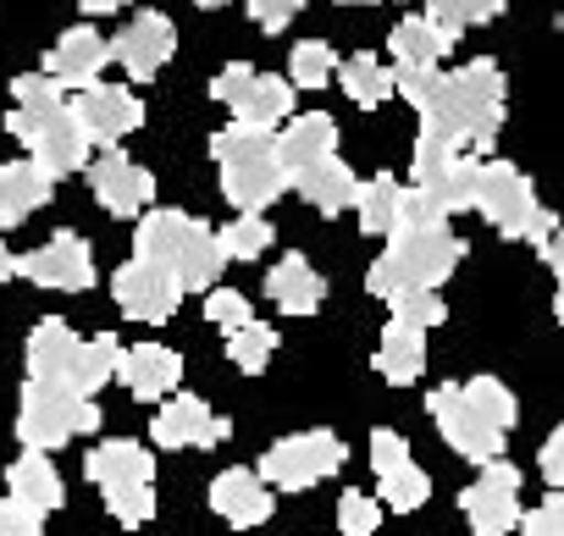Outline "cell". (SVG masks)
Instances as JSON below:
<instances>
[{
    "mask_svg": "<svg viewBox=\"0 0 564 536\" xmlns=\"http://www.w3.org/2000/svg\"><path fill=\"white\" fill-rule=\"evenodd\" d=\"M503 100H509V84H503V67L498 62H470L459 73H443L432 100L421 106V128H437L443 139H454L459 150H476L487 155L498 128H503Z\"/></svg>",
    "mask_w": 564,
    "mask_h": 536,
    "instance_id": "1",
    "label": "cell"
},
{
    "mask_svg": "<svg viewBox=\"0 0 564 536\" xmlns=\"http://www.w3.org/2000/svg\"><path fill=\"white\" fill-rule=\"evenodd\" d=\"M465 260V238L448 221H399L388 232V249L371 260L366 288L377 299L399 294V288H443Z\"/></svg>",
    "mask_w": 564,
    "mask_h": 536,
    "instance_id": "2",
    "label": "cell"
},
{
    "mask_svg": "<svg viewBox=\"0 0 564 536\" xmlns=\"http://www.w3.org/2000/svg\"><path fill=\"white\" fill-rule=\"evenodd\" d=\"M133 254L155 260L161 272H172L183 288H210L221 277V265H227L221 238L188 210H139Z\"/></svg>",
    "mask_w": 564,
    "mask_h": 536,
    "instance_id": "3",
    "label": "cell"
},
{
    "mask_svg": "<svg viewBox=\"0 0 564 536\" xmlns=\"http://www.w3.org/2000/svg\"><path fill=\"white\" fill-rule=\"evenodd\" d=\"M210 155H216V172H221V194L232 210H265L282 199L289 188V172L276 161V133L271 128H254V122H227L216 139H210Z\"/></svg>",
    "mask_w": 564,
    "mask_h": 536,
    "instance_id": "4",
    "label": "cell"
},
{
    "mask_svg": "<svg viewBox=\"0 0 564 536\" xmlns=\"http://www.w3.org/2000/svg\"><path fill=\"white\" fill-rule=\"evenodd\" d=\"M84 470H89V481L100 486L106 508H111L128 530H139V525L155 519V459H150V448H139V442H128V437H111V442H100V448L89 453Z\"/></svg>",
    "mask_w": 564,
    "mask_h": 536,
    "instance_id": "5",
    "label": "cell"
},
{
    "mask_svg": "<svg viewBox=\"0 0 564 536\" xmlns=\"http://www.w3.org/2000/svg\"><path fill=\"white\" fill-rule=\"evenodd\" d=\"M7 133H12L51 177L84 172V166H89V150H95V139L84 133V122H78V111H73L67 100H45V106H18V111H7Z\"/></svg>",
    "mask_w": 564,
    "mask_h": 536,
    "instance_id": "6",
    "label": "cell"
},
{
    "mask_svg": "<svg viewBox=\"0 0 564 536\" xmlns=\"http://www.w3.org/2000/svg\"><path fill=\"white\" fill-rule=\"evenodd\" d=\"M95 426H100L95 398L73 393L56 376H29L23 382V398H18V437H23V448L56 453L62 442H73L78 431H95Z\"/></svg>",
    "mask_w": 564,
    "mask_h": 536,
    "instance_id": "7",
    "label": "cell"
},
{
    "mask_svg": "<svg viewBox=\"0 0 564 536\" xmlns=\"http://www.w3.org/2000/svg\"><path fill=\"white\" fill-rule=\"evenodd\" d=\"M349 459V448L333 437V431H294V437H282L260 453V475L276 486V492H311L322 486L327 475H338Z\"/></svg>",
    "mask_w": 564,
    "mask_h": 536,
    "instance_id": "8",
    "label": "cell"
},
{
    "mask_svg": "<svg viewBox=\"0 0 564 536\" xmlns=\"http://www.w3.org/2000/svg\"><path fill=\"white\" fill-rule=\"evenodd\" d=\"M415 183L448 210V216H459V210H476V155H465L454 139H443L437 128H421V139H415Z\"/></svg>",
    "mask_w": 564,
    "mask_h": 536,
    "instance_id": "9",
    "label": "cell"
},
{
    "mask_svg": "<svg viewBox=\"0 0 564 536\" xmlns=\"http://www.w3.org/2000/svg\"><path fill=\"white\" fill-rule=\"evenodd\" d=\"M210 100H221L238 122H254V128H282L294 117V84L271 78V73H254L249 62L221 67L210 78Z\"/></svg>",
    "mask_w": 564,
    "mask_h": 536,
    "instance_id": "10",
    "label": "cell"
},
{
    "mask_svg": "<svg viewBox=\"0 0 564 536\" xmlns=\"http://www.w3.org/2000/svg\"><path fill=\"white\" fill-rule=\"evenodd\" d=\"M426 415L437 420V431H443V442L459 453V459H470V464H487V459H498L503 453V426H492L470 398H465V387H432V398H426Z\"/></svg>",
    "mask_w": 564,
    "mask_h": 536,
    "instance_id": "11",
    "label": "cell"
},
{
    "mask_svg": "<svg viewBox=\"0 0 564 536\" xmlns=\"http://www.w3.org/2000/svg\"><path fill=\"white\" fill-rule=\"evenodd\" d=\"M536 205H542V199H536V188H531V177H525L520 166H509V161H481V166H476V210H481L503 238H525Z\"/></svg>",
    "mask_w": 564,
    "mask_h": 536,
    "instance_id": "12",
    "label": "cell"
},
{
    "mask_svg": "<svg viewBox=\"0 0 564 536\" xmlns=\"http://www.w3.org/2000/svg\"><path fill=\"white\" fill-rule=\"evenodd\" d=\"M459 508H465V525L476 536H503L520 525V470L498 453L481 464V475L459 492Z\"/></svg>",
    "mask_w": 564,
    "mask_h": 536,
    "instance_id": "13",
    "label": "cell"
},
{
    "mask_svg": "<svg viewBox=\"0 0 564 536\" xmlns=\"http://www.w3.org/2000/svg\"><path fill=\"white\" fill-rule=\"evenodd\" d=\"M111 294H117L122 316H128V321H144V327L172 321L177 305H183V283H177L172 272H161L155 260H144V254H133L122 272L111 277Z\"/></svg>",
    "mask_w": 564,
    "mask_h": 536,
    "instance_id": "14",
    "label": "cell"
},
{
    "mask_svg": "<svg viewBox=\"0 0 564 536\" xmlns=\"http://www.w3.org/2000/svg\"><path fill=\"white\" fill-rule=\"evenodd\" d=\"M18 277H29L34 288H51V294H84V288H95V254L78 232H56L34 254H18Z\"/></svg>",
    "mask_w": 564,
    "mask_h": 536,
    "instance_id": "15",
    "label": "cell"
},
{
    "mask_svg": "<svg viewBox=\"0 0 564 536\" xmlns=\"http://www.w3.org/2000/svg\"><path fill=\"white\" fill-rule=\"evenodd\" d=\"M150 437H155V448H216V442L232 437V426H227L205 398L172 387L166 404H161L155 420H150Z\"/></svg>",
    "mask_w": 564,
    "mask_h": 536,
    "instance_id": "16",
    "label": "cell"
},
{
    "mask_svg": "<svg viewBox=\"0 0 564 536\" xmlns=\"http://www.w3.org/2000/svg\"><path fill=\"white\" fill-rule=\"evenodd\" d=\"M177 51V29L166 12H139L133 23H122V34L111 40V56L128 67L133 84H150Z\"/></svg>",
    "mask_w": 564,
    "mask_h": 536,
    "instance_id": "17",
    "label": "cell"
},
{
    "mask_svg": "<svg viewBox=\"0 0 564 536\" xmlns=\"http://www.w3.org/2000/svg\"><path fill=\"white\" fill-rule=\"evenodd\" d=\"M89 188H95L100 210L106 216H122V221L139 216V210H150V199H155V177L144 166H133L128 155H117L111 144H106V155L89 161Z\"/></svg>",
    "mask_w": 564,
    "mask_h": 536,
    "instance_id": "18",
    "label": "cell"
},
{
    "mask_svg": "<svg viewBox=\"0 0 564 536\" xmlns=\"http://www.w3.org/2000/svg\"><path fill=\"white\" fill-rule=\"evenodd\" d=\"M73 111H78V122H84V133L95 144H117V139H128V133L144 128V106L122 84H100V78L78 89Z\"/></svg>",
    "mask_w": 564,
    "mask_h": 536,
    "instance_id": "19",
    "label": "cell"
},
{
    "mask_svg": "<svg viewBox=\"0 0 564 536\" xmlns=\"http://www.w3.org/2000/svg\"><path fill=\"white\" fill-rule=\"evenodd\" d=\"M117 382L139 398V404H161L177 382H183V354L166 343H133L117 354Z\"/></svg>",
    "mask_w": 564,
    "mask_h": 536,
    "instance_id": "20",
    "label": "cell"
},
{
    "mask_svg": "<svg viewBox=\"0 0 564 536\" xmlns=\"http://www.w3.org/2000/svg\"><path fill=\"white\" fill-rule=\"evenodd\" d=\"M210 508L232 525V530H249V525H265L271 519V481L260 475V470H243V464H232V470H221L216 481H210Z\"/></svg>",
    "mask_w": 564,
    "mask_h": 536,
    "instance_id": "21",
    "label": "cell"
},
{
    "mask_svg": "<svg viewBox=\"0 0 564 536\" xmlns=\"http://www.w3.org/2000/svg\"><path fill=\"white\" fill-rule=\"evenodd\" d=\"M111 67V45L84 23V29H67L56 45H51V56H45V73L62 84V89H84V84H95L100 73Z\"/></svg>",
    "mask_w": 564,
    "mask_h": 536,
    "instance_id": "22",
    "label": "cell"
},
{
    "mask_svg": "<svg viewBox=\"0 0 564 536\" xmlns=\"http://www.w3.org/2000/svg\"><path fill=\"white\" fill-rule=\"evenodd\" d=\"M51 194H56V177H51L34 155L7 161V166H0V232H12V227L29 221L40 205H51Z\"/></svg>",
    "mask_w": 564,
    "mask_h": 536,
    "instance_id": "23",
    "label": "cell"
},
{
    "mask_svg": "<svg viewBox=\"0 0 564 536\" xmlns=\"http://www.w3.org/2000/svg\"><path fill=\"white\" fill-rule=\"evenodd\" d=\"M265 299L282 310V316H316L327 305V283L322 272L305 260V254H282L265 277Z\"/></svg>",
    "mask_w": 564,
    "mask_h": 536,
    "instance_id": "24",
    "label": "cell"
},
{
    "mask_svg": "<svg viewBox=\"0 0 564 536\" xmlns=\"http://www.w3.org/2000/svg\"><path fill=\"white\" fill-rule=\"evenodd\" d=\"M327 155H338V122H333V117L305 111V117L282 122V133H276V161H282V172H289V183H294V172H305V166H316V161H327Z\"/></svg>",
    "mask_w": 564,
    "mask_h": 536,
    "instance_id": "25",
    "label": "cell"
},
{
    "mask_svg": "<svg viewBox=\"0 0 564 536\" xmlns=\"http://www.w3.org/2000/svg\"><path fill=\"white\" fill-rule=\"evenodd\" d=\"M300 199H311L322 216H344L349 205H355V188H360V177L338 161V155H327V161H316V166H305V172H294V183H289Z\"/></svg>",
    "mask_w": 564,
    "mask_h": 536,
    "instance_id": "26",
    "label": "cell"
},
{
    "mask_svg": "<svg viewBox=\"0 0 564 536\" xmlns=\"http://www.w3.org/2000/svg\"><path fill=\"white\" fill-rule=\"evenodd\" d=\"M377 371H382L393 387L421 382V371H426V332H421V327H404V321H388L382 349H377Z\"/></svg>",
    "mask_w": 564,
    "mask_h": 536,
    "instance_id": "27",
    "label": "cell"
},
{
    "mask_svg": "<svg viewBox=\"0 0 564 536\" xmlns=\"http://www.w3.org/2000/svg\"><path fill=\"white\" fill-rule=\"evenodd\" d=\"M7 486H12L18 497L40 503L45 514H51V508H62V497H67V481H62V470L51 464V453H45V448H23V459H18V464H7Z\"/></svg>",
    "mask_w": 564,
    "mask_h": 536,
    "instance_id": "28",
    "label": "cell"
},
{
    "mask_svg": "<svg viewBox=\"0 0 564 536\" xmlns=\"http://www.w3.org/2000/svg\"><path fill=\"white\" fill-rule=\"evenodd\" d=\"M393 62H410V67H437L454 45H459V34H448L443 23H432V18H404L399 29H393Z\"/></svg>",
    "mask_w": 564,
    "mask_h": 536,
    "instance_id": "29",
    "label": "cell"
},
{
    "mask_svg": "<svg viewBox=\"0 0 564 536\" xmlns=\"http://www.w3.org/2000/svg\"><path fill=\"white\" fill-rule=\"evenodd\" d=\"M399 199H404V183L393 172H377L355 188V216H360V232L371 238H388L399 227Z\"/></svg>",
    "mask_w": 564,
    "mask_h": 536,
    "instance_id": "30",
    "label": "cell"
},
{
    "mask_svg": "<svg viewBox=\"0 0 564 536\" xmlns=\"http://www.w3.org/2000/svg\"><path fill=\"white\" fill-rule=\"evenodd\" d=\"M117 354H122V343H117V338H89V343H78V349H73V360H67L62 382H67L73 393L95 398L106 382H117Z\"/></svg>",
    "mask_w": 564,
    "mask_h": 536,
    "instance_id": "31",
    "label": "cell"
},
{
    "mask_svg": "<svg viewBox=\"0 0 564 536\" xmlns=\"http://www.w3.org/2000/svg\"><path fill=\"white\" fill-rule=\"evenodd\" d=\"M73 349H78L73 327H67L62 316H45V321L29 332V376H56V382H62Z\"/></svg>",
    "mask_w": 564,
    "mask_h": 536,
    "instance_id": "32",
    "label": "cell"
},
{
    "mask_svg": "<svg viewBox=\"0 0 564 536\" xmlns=\"http://www.w3.org/2000/svg\"><path fill=\"white\" fill-rule=\"evenodd\" d=\"M338 84H344V95H349L355 106H366V111L382 106V100H393V67H382L371 51L338 62Z\"/></svg>",
    "mask_w": 564,
    "mask_h": 536,
    "instance_id": "33",
    "label": "cell"
},
{
    "mask_svg": "<svg viewBox=\"0 0 564 536\" xmlns=\"http://www.w3.org/2000/svg\"><path fill=\"white\" fill-rule=\"evenodd\" d=\"M271 354H276V327H265V321H238L232 332H227V360L243 371V376H260L265 365H271Z\"/></svg>",
    "mask_w": 564,
    "mask_h": 536,
    "instance_id": "34",
    "label": "cell"
},
{
    "mask_svg": "<svg viewBox=\"0 0 564 536\" xmlns=\"http://www.w3.org/2000/svg\"><path fill=\"white\" fill-rule=\"evenodd\" d=\"M216 238H221V254H227V260H260V254L276 243L265 210H238V221H227Z\"/></svg>",
    "mask_w": 564,
    "mask_h": 536,
    "instance_id": "35",
    "label": "cell"
},
{
    "mask_svg": "<svg viewBox=\"0 0 564 536\" xmlns=\"http://www.w3.org/2000/svg\"><path fill=\"white\" fill-rule=\"evenodd\" d=\"M377 481H382V508H393V514H415V508L432 497V481H426V470H421L415 459L393 464V470L377 475Z\"/></svg>",
    "mask_w": 564,
    "mask_h": 536,
    "instance_id": "36",
    "label": "cell"
},
{
    "mask_svg": "<svg viewBox=\"0 0 564 536\" xmlns=\"http://www.w3.org/2000/svg\"><path fill=\"white\" fill-rule=\"evenodd\" d=\"M289 67H294L289 84H300V89H327V84L338 78V51H333L327 40H305V45H294Z\"/></svg>",
    "mask_w": 564,
    "mask_h": 536,
    "instance_id": "37",
    "label": "cell"
},
{
    "mask_svg": "<svg viewBox=\"0 0 564 536\" xmlns=\"http://www.w3.org/2000/svg\"><path fill=\"white\" fill-rule=\"evenodd\" d=\"M388 305H393V321L421 327V332L448 321V305L437 299V288H399V294H388Z\"/></svg>",
    "mask_w": 564,
    "mask_h": 536,
    "instance_id": "38",
    "label": "cell"
},
{
    "mask_svg": "<svg viewBox=\"0 0 564 536\" xmlns=\"http://www.w3.org/2000/svg\"><path fill=\"white\" fill-rule=\"evenodd\" d=\"M426 18L443 23L448 34H465V29H476V23L503 18V0H426Z\"/></svg>",
    "mask_w": 564,
    "mask_h": 536,
    "instance_id": "39",
    "label": "cell"
},
{
    "mask_svg": "<svg viewBox=\"0 0 564 536\" xmlns=\"http://www.w3.org/2000/svg\"><path fill=\"white\" fill-rule=\"evenodd\" d=\"M465 398L492 420V426H503V431H514V420H520V404H514V393L498 382V376H470L465 382Z\"/></svg>",
    "mask_w": 564,
    "mask_h": 536,
    "instance_id": "40",
    "label": "cell"
},
{
    "mask_svg": "<svg viewBox=\"0 0 564 536\" xmlns=\"http://www.w3.org/2000/svg\"><path fill=\"white\" fill-rule=\"evenodd\" d=\"M377 525H382V497H366V492L338 497V530L344 536H371Z\"/></svg>",
    "mask_w": 564,
    "mask_h": 536,
    "instance_id": "41",
    "label": "cell"
},
{
    "mask_svg": "<svg viewBox=\"0 0 564 536\" xmlns=\"http://www.w3.org/2000/svg\"><path fill=\"white\" fill-rule=\"evenodd\" d=\"M45 508L40 503H29V497H18V492H7L0 497V536H40L45 530Z\"/></svg>",
    "mask_w": 564,
    "mask_h": 536,
    "instance_id": "42",
    "label": "cell"
},
{
    "mask_svg": "<svg viewBox=\"0 0 564 536\" xmlns=\"http://www.w3.org/2000/svg\"><path fill=\"white\" fill-rule=\"evenodd\" d=\"M514 530H525V536H564V481L536 508H520V525Z\"/></svg>",
    "mask_w": 564,
    "mask_h": 536,
    "instance_id": "43",
    "label": "cell"
},
{
    "mask_svg": "<svg viewBox=\"0 0 564 536\" xmlns=\"http://www.w3.org/2000/svg\"><path fill=\"white\" fill-rule=\"evenodd\" d=\"M249 316H254V310H249V299H243V294L216 288V283L205 288V321H210L216 332H232V327H238V321H249Z\"/></svg>",
    "mask_w": 564,
    "mask_h": 536,
    "instance_id": "44",
    "label": "cell"
},
{
    "mask_svg": "<svg viewBox=\"0 0 564 536\" xmlns=\"http://www.w3.org/2000/svg\"><path fill=\"white\" fill-rule=\"evenodd\" d=\"M243 7H249V18H254L265 34H282V29L305 12V0H243Z\"/></svg>",
    "mask_w": 564,
    "mask_h": 536,
    "instance_id": "45",
    "label": "cell"
},
{
    "mask_svg": "<svg viewBox=\"0 0 564 536\" xmlns=\"http://www.w3.org/2000/svg\"><path fill=\"white\" fill-rule=\"evenodd\" d=\"M12 100L18 106H45V100H62V84L51 73H18L12 78Z\"/></svg>",
    "mask_w": 564,
    "mask_h": 536,
    "instance_id": "46",
    "label": "cell"
},
{
    "mask_svg": "<svg viewBox=\"0 0 564 536\" xmlns=\"http://www.w3.org/2000/svg\"><path fill=\"white\" fill-rule=\"evenodd\" d=\"M410 459V442L393 431V426H382V431H371V470L377 475H388L393 464H404Z\"/></svg>",
    "mask_w": 564,
    "mask_h": 536,
    "instance_id": "47",
    "label": "cell"
},
{
    "mask_svg": "<svg viewBox=\"0 0 564 536\" xmlns=\"http://www.w3.org/2000/svg\"><path fill=\"white\" fill-rule=\"evenodd\" d=\"M536 464H542V481H547V486H558V481H564V420H558V426H553V437L542 442Z\"/></svg>",
    "mask_w": 564,
    "mask_h": 536,
    "instance_id": "48",
    "label": "cell"
},
{
    "mask_svg": "<svg viewBox=\"0 0 564 536\" xmlns=\"http://www.w3.org/2000/svg\"><path fill=\"white\" fill-rule=\"evenodd\" d=\"M536 254H542V265H547L553 277H564V227H553V232L536 243Z\"/></svg>",
    "mask_w": 564,
    "mask_h": 536,
    "instance_id": "49",
    "label": "cell"
},
{
    "mask_svg": "<svg viewBox=\"0 0 564 536\" xmlns=\"http://www.w3.org/2000/svg\"><path fill=\"white\" fill-rule=\"evenodd\" d=\"M553 227H558V216H553V210H542V205H536V216H531V227H525V243H531V249H536V243H542V238H547V232H553Z\"/></svg>",
    "mask_w": 564,
    "mask_h": 536,
    "instance_id": "50",
    "label": "cell"
},
{
    "mask_svg": "<svg viewBox=\"0 0 564 536\" xmlns=\"http://www.w3.org/2000/svg\"><path fill=\"white\" fill-rule=\"evenodd\" d=\"M78 7L89 12V18H111V12H122L128 0H78Z\"/></svg>",
    "mask_w": 564,
    "mask_h": 536,
    "instance_id": "51",
    "label": "cell"
},
{
    "mask_svg": "<svg viewBox=\"0 0 564 536\" xmlns=\"http://www.w3.org/2000/svg\"><path fill=\"white\" fill-rule=\"evenodd\" d=\"M12 277H18V254L0 243V283H12Z\"/></svg>",
    "mask_w": 564,
    "mask_h": 536,
    "instance_id": "52",
    "label": "cell"
},
{
    "mask_svg": "<svg viewBox=\"0 0 564 536\" xmlns=\"http://www.w3.org/2000/svg\"><path fill=\"white\" fill-rule=\"evenodd\" d=\"M553 316H558V327H564V277H558V294H553Z\"/></svg>",
    "mask_w": 564,
    "mask_h": 536,
    "instance_id": "53",
    "label": "cell"
},
{
    "mask_svg": "<svg viewBox=\"0 0 564 536\" xmlns=\"http://www.w3.org/2000/svg\"><path fill=\"white\" fill-rule=\"evenodd\" d=\"M194 7H205V12H216V7H227V0H194Z\"/></svg>",
    "mask_w": 564,
    "mask_h": 536,
    "instance_id": "54",
    "label": "cell"
},
{
    "mask_svg": "<svg viewBox=\"0 0 564 536\" xmlns=\"http://www.w3.org/2000/svg\"><path fill=\"white\" fill-rule=\"evenodd\" d=\"M338 7H377V0H338Z\"/></svg>",
    "mask_w": 564,
    "mask_h": 536,
    "instance_id": "55",
    "label": "cell"
},
{
    "mask_svg": "<svg viewBox=\"0 0 564 536\" xmlns=\"http://www.w3.org/2000/svg\"><path fill=\"white\" fill-rule=\"evenodd\" d=\"M558 34H564V7H558Z\"/></svg>",
    "mask_w": 564,
    "mask_h": 536,
    "instance_id": "56",
    "label": "cell"
}]
</instances>
